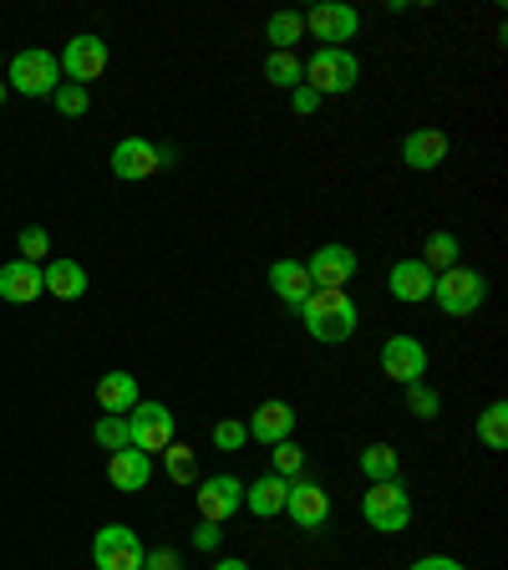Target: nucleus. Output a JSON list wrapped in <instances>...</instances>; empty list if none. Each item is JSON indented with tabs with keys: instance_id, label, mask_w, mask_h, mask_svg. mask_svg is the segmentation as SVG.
<instances>
[{
	"instance_id": "13",
	"label": "nucleus",
	"mask_w": 508,
	"mask_h": 570,
	"mask_svg": "<svg viewBox=\"0 0 508 570\" xmlns=\"http://www.w3.org/2000/svg\"><path fill=\"white\" fill-rule=\"evenodd\" d=\"M306 271H310L316 291H346V285L356 281V249L351 245H316Z\"/></svg>"
},
{
	"instance_id": "20",
	"label": "nucleus",
	"mask_w": 508,
	"mask_h": 570,
	"mask_svg": "<svg viewBox=\"0 0 508 570\" xmlns=\"http://www.w3.org/2000/svg\"><path fill=\"white\" fill-rule=\"evenodd\" d=\"M285 494H290V479L260 474L255 484H245V510L255 520H275V514H285Z\"/></svg>"
},
{
	"instance_id": "32",
	"label": "nucleus",
	"mask_w": 508,
	"mask_h": 570,
	"mask_svg": "<svg viewBox=\"0 0 508 570\" xmlns=\"http://www.w3.org/2000/svg\"><path fill=\"white\" fill-rule=\"evenodd\" d=\"M209 439H213V449H219V453H235V449H245V443H249V428L239 423V417H219Z\"/></svg>"
},
{
	"instance_id": "36",
	"label": "nucleus",
	"mask_w": 508,
	"mask_h": 570,
	"mask_svg": "<svg viewBox=\"0 0 508 570\" xmlns=\"http://www.w3.org/2000/svg\"><path fill=\"white\" fill-rule=\"evenodd\" d=\"M142 570H183V556H178V550H168V546H158V550H148V556H142Z\"/></svg>"
},
{
	"instance_id": "14",
	"label": "nucleus",
	"mask_w": 508,
	"mask_h": 570,
	"mask_svg": "<svg viewBox=\"0 0 508 570\" xmlns=\"http://www.w3.org/2000/svg\"><path fill=\"white\" fill-rule=\"evenodd\" d=\"M158 168H163V148L148 138H122L118 148H112V178H122V184H142V178H153Z\"/></svg>"
},
{
	"instance_id": "11",
	"label": "nucleus",
	"mask_w": 508,
	"mask_h": 570,
	"mask_svg": "<svg viewBox=\"0 0 508 570\" xmlns=\"http://www.w3.org/2000/svg\"><path fill=\"white\" fill-rule=\"evenodd\" d=\"M300 16H306V31H316V41H326V47H346L361 31V16L346 0H320V6H310Z\"/></svg>"
},
{
	"instance_id": "30",
	"label": "nucleus",
	"mask_w": 508,
	"mask_h": 570,
	"mask_svg": "<svg viewBox=\"0 0 508 570\" xmlns=\"http://www.w3.org/2000/svg\"><path fill=\"white\" fill-rule=\"evenodd\" d=\"M92 439H97V449H107V453L128 449V417L102 413V417H97V428H92Z\"/></svg>"
},
{
	"instance_id": "39",
	"label": "nucleus",
	"mask_w": 508,
	"mask_h": 570,
	"mask_svg": "<svg viewBox=\"0 0 508 570\" xmlns=\"http://www.w3.org/2000/svg\"><path fill=\"white\" fill-rule=\"evenodd\" d=\"M407 570H468L462 560H452V556H422V560H412Z\"/></svg>"
},
{
	"instance_id": "5",
	"label": "nucleus",
	"mask_w": 508,
	"mask_h": 570,
	"mask_svg": "<svg viewBox=\"0 0 508 570\" xmlns=\"http://www.w3.org/2000/svg\"><path fill=\"white\" fill-rule=\"evenodd\" d=\"M432 301H438L442 316L462 321V316H474V311L488 301V281L478 271H468V265H452V271L438 275V285H432Z\"/></svg>"
},
{
	"instance_id": "22",
	"label": "nucleus",
	"mask_w": 508,
	"mask_h": 570,
	"mask_svg": "<svg viewBox=\"0 0 508 570\" xmlns=\"http://www.w3.org/2000/svg\"><path fill=\"white\" fill-rule=\"evenodd\" d=\"M270 291L285 301V306H296L300 311V301L316 291L310 285V271H306V261H275L270 265Z\"/></svg>"
},
{
	"instance_id": "6",
	"label": "nucleus",
	"mask_w": 508,
	"mask_h": 570,
	"mask_svg": "<svg viewBox=\"0 0 508 570\" xmlns=\"http://www.w3.org/2000/svg\"><path fill=\"white\" fill-rule=\"evenodd\" d=\"M107 61H112V51H107L102 36H97V31H82V36H71L67 47H61L57 67H61V82L87 87V82H97V77L107 71Z\"/></svg>"
},
{
	"instance_id": "37",
	"label": "nucleus",
	"mask_w": 508,
	"mask_h": 570,
	"mask_svg": "<svg viewBox=\"0 0 508 570\" xmlns=\"http://www.w3.org/2000/svg\"><path fill=\"white\" fill-rule=\"evenodd\" d=\"M219 540H225V530H219V524H209V520L193 530V550H203V556H213V550H219Z\"/></svg>"
},
{
	"instance_id": "10",
	"label": "nucleus",
	"mask_w": 508,
	"mask_h": 570,
	"mask_svg": "<svg viewBox=\"0 0 508 570\" xmlns=\"http://www.w3.org/2000/svg\"><path fill=\"white\" fill-rule=\"evenodd\" d=\"M142 540L138 530H128V524H102L92 540V566L97 570H142Z\"/></svg>"
},
{
	"instance_id": "28",
	"label": "nucleus",
	"mask_w": 508,
	"mask_h": 570,
	"mask_svg": "<svg viewBox=\"0 0 508 570\" xmlns=\"http://www.w3.org/2000/svg\"><path fill=\"white\" fill-rule=\"evenodd\" d=\"M361 474H367V484H381V479H402L397 449H391V443H371V449H361Z\"/></svg>"
},
{
	"instance_id": "16",
	"label": "nucleus",
	"mask_w": 508,
	"mask_h": 570,
	"mask_svg": "<svg viewBox=\"0 0 508 570\" xmlns=\"http://www.w3.org/2000/svg\"><path fill=\"white\" fill-rule=\"evenodd\" d=\"M432 285H438V275L427 271L422 261H397L387 271V291H391V301H402V306H422V301H432Z\"/></svg>"
},
{
	"instance_id": "38",
	"label": "nucleus",
	"mask_w": 508,
	"mask_h": 570,
	"mask_svg": "<svg viewBox=\"0 0 508 570\" xmlns=\"http://www.w3.org/2000/svg\"><path fill=\"white\" fill-rule=\"evenodd\" d=\"M316 107H320V97L310 92L306 82H300L296 92H290V112H296V118H310V112H316Z\"/></svg>"
},
{
	"instance_id": "23",
	"label": "nucleus",
	"mask_w": 508,
	"mask_h": 570,
	"mask_svg": "<svg viewBox=\"0 0 508 570\" xmlns=\"http://www.w3.org/2000/svg\"><path fill=\"white\" fill-rule=\"evenodd\" d=\"M41 285L57 301H82L87 296V271L77 261H47L41 265Z\"/></svg>"
},
{
	"instance_id": "26",
	"label": "nucleus",
	"mask_w": 508,
	"mask_h": 570,
	"mask_svg": "<svg viewBox=\"0 0 508 570\" xmlns=\"http://www.w3.org/2000/svg\"><path fill=\"white\" fill-rule=\"evenodd\" d=\"M163 469H168V479H173V484L178 489H193V484H199V459H193V449H189V443H168V449H163Z\"/></svg>"
},
{
	"instance_id": "31",
	"label": "nucleus",
	"mask_w": 508,
	"mask_h": 570,
	"mask_svg": "<svg viewBox=\"0 0 508 570\" xmlns=\"http://www.w3.org/2000/svg\"><path fill=\"white\" fill-rule=\"evenodd\" d=\"M270 453H275V469H270V474H280V479H300V474H306V449H296L290 439L275 443Z\"/></svg>"
},
{
	"instance_id": "41",
	"label": "nucleus",
	"mask_w": 508,
	"mask_h": 570,
	"mask_svg": "<svg viewBox=\"0 0 508 570\" xmlns=\"http://www.w3.org/2000/svg\"><path fill=\"white\" fill-rule=\"evenodd\" d=\"M0 107H6V77H0Z\"/></svg>"
},
{
	"instance_id": "7",
	"label": "nucleus",
	"mask_w": 508,
	"mask_h": 570,
	"mask_svg": "<svg viewBox=\"0 0 508 570\" xmlns=\"http://www.w3.org/2000/svg\"><path fill=\"white\" fill-rule=\"evenodd\" d=\"M193 510L209 524H229L239 510H245V484L235 474H209L193 484Z\"/></svg>"
},
{
	"instance_id": "34",
	"label": "nucleus",
	"mask_w": 508,
	"mask_h": 570,
	"mask_svg": "<svg viewBox=\"0 0 508 570\" xmlns=\"http://www.w3.org/2000/svg\"><path fill=\"white\" fill-rule=\"evenodd\" d=\"M407 407H412V417H438L442 413V397H438V387H427V382H412L407 387Z\"/></svg>"
},
{
	"instance_id": "42",
	"label": "nucleus",
	"mask_w": 508,
	"mask_h": 570,
	"mask_svg": "<svg viewBox=\"0 0 508 570\" xmlns=\"http://www.w3.org/2000/svg\"><path fill=\"white\" fill-rule=\"evenodd\" d=\"M0 67H6V61H0Z\"/></svg>"
},
{
	"instance_id": "3",
	"label": "nucleus",
	"mask_w": 508,
	"mask_h": 570,
	"mask_svg": "<svg viewBox=\"0 0 508 570\" xmlns=\"http://www.w3.org/2000/svg\"><path fill=\"white\" fill-rule=\"evenodd\" d=\"M61 87V67H57V51H41V47H26L6 61V92H21V97H51Z\"/></svg>"
},
{
	"instance_id": "29",
	"label": "nucleus",
	"mask_w": 508,
	"mask_h": 570,
	"mask_svg": "<svg viewBox=\"0 0 508 570\" xmlns=\"http://www.w3.org/2000/svg\"><path fill=\"white\" fill-rule=\"evenodd\" d=\"M478 443L484 449H508V403L498 397V403H488L484 407V417H478Z\"/></svg>"
},
{
	"instance_id": "15",
	"label": "nucleus",
	"mask_w": 508,
	"mask_h": 570,
	"mask_svg": "<svg viewBox=\"0 0 508 570\" xmlns=\"http://www.w3.org/2000/svg\"><path fill=\"white\" fill-rule=\"evenodd\" d=\"M249 439L265 443V449H275V443H285L290 433H296V407L285 403V397H270V403H260L255 413H249Z\"/></svg>"
},
{
	"instance_id": "19",
	"label": "nucleus",
	"mask_w": 508,
	"mask_h": 570,
	"mask_svg": "<svg viewBox=\"0 0 508 570\" xmlns=\"http://www.w3.org/2000/svg\"><path fill=\"white\" fill-rule=\"evenodd\" d=\"M448 132L442 128H417V132H407V142H402V164L412 168V174H432V168L448 158Z\"/></svg>"
},
{
	"instance_id": "18",
	"label": "nucleus",
	"mask_w": 508,
	"mask_h": 570,
	"mask_svg": "<svg viewBox=\"0 0 508 570\" xmlns=\"http://www.w3.org/2000/svg\"><path fill=\"white\" fill-rule=\"evenodd\" d=\"M148 479H153V459L138 449H118L107 453V484L118 489V494H138V489H148Z\"/></svg>"
},
{
	"instance_id": "25",
	"label": "nucleus",
	"mask_w": 508,
	"mask_h": 570,
	"mask_svg": "<svg viewBox=\"0 0 508 570\" xmlns=\"http://www.w3.org/2000/svg\"><path fill=\"white\" fill-rule=\"evenodd\" d=\"M458 255H462V245H458V235H452V229H432V235H427L422 265H427V271H432V275L452 271V265H458Z\"/></svg>"
},
{
	"instance_id": "27",
	"label": "nucleus",
	"mask_w": 508,
	"mask_h": 570,
	"mask_svg": "<svg viewBox=\"0 0 508 570\" xmlns=\"http://www.w3.org/2000/svg\"><path fill=\"white\" fill-rule=\"evenodd\" d=\"M265 36H270V51H296V41L306 36V16L300 11H275L265 21Z\"/></svg>"
},
{
	"instance_id": "1",
	"label": "nucleus",
	"mask_w": 508,
	"mask_h": 570,
	"mask_svg": "<svg viewBox=\"0 0 508 570\" xmlns=\"http://www.w3.org/2000/svg\"><path fill=\"white\" fill-rule=\"evenodd\" d=\"M300 321L320 346H341L356 336V301L351 291H310L300 301Z\"/></svg>"
},
{
	"instance_id": "4",
	"label": "nucleus",
	"mask_w": 508,
	"mask_h": 570,
	"mask_svg": "<svg viewBox=\"0 0 508 570\" xmlns=\"http://www.w3.org/2000/svg\"><path fill=\"white\" fill-rule=\"evenodd\" d=\"M361 520H367L377 534L407 530V524H412V499H407L402 479H381V484H371L367 499H361Z\"/></svg>"
},
{
	"instance_id": "8",
	"label": "nucleus",
	"mask_w": 508,
	"mask_h": 570,
	"mask_svg": "<svg viewBox=\"0 0 508 570\" xmlns=\"http://www.w3.org/2000/svg\"><path fill=\"white\" fill-rule=\"evenodd\" d=\"M173 407H163V403H138L128 413V449H138V453H163L168 443H173Z\"/></svg>"
},
{
	"instance_id": "2",
	"label": "nucleus",
	"mask_w": 508,
	"mask_h": 570,
	"mask_svg": "<svg viewBox=\"0 0 508 570\" xmlns=\"http://www.w3.org/2000/svg\"><path fill=\"white\" fill-rule=\"evenodd\" d=\"M361 82V61H356L351 47H320L316 57L306 61V87L326 102V97H346Z\"/></svg>"
},
{
	"instance_id": "24",
	"label": "nucleus",
	"mask_w": 508,
	"mask_h": 570,
	"mask_svg": "<svg viewBox=\"0 0 508 570\" xmlns=\"http://www.w3.org/2000/svg\"><path fill=\"white\" fill-rule=\"evenodd\" d=\"M265 82H270L275 92H296V87L306 82V61H300L296 51H270V57H265Z\"/></svg>"
},
{
	"instance_id": "9",
	"label": "nucleus",
	"mask_w": 508,
	"mask_h": 570,
	"mask_svg": "<svg viewBox=\"0 0 508 570\" xmlns=\"http://www.w3.org/2000/svg\"><path fill=\"white\" fill-rule=\"evenodd\" d=\"M285 514H290V520H296V530H306V534L326 530V520H331V494H326V484H320V479H310V474L290 479Z\"/></svg>"
},
{
	"instance_id": "12",
	"label": "nucleus",
	"mask_w": 508,
	"mask_h": 570,
	"mask_svg": "<svg viewBox=\"0 0 508 570\" xmlns=\"http://www.w3.org/2000/svg\"><path fill=\"white\" fill-rule=\"evenodd\" d=\"M427 346L417 342V336H387L381 342V372H387L391 382H402V387H412V382L427 377Z\"/></svg>"
},
{
	"instance_id": "35",
	"label": "nucleus",
	"mask_w": 508,
	"mask_h": 570,
	"mask_svg": "<svg viewBox=\"0 0 508 570\" xmlns=\"http://www.w3.org/2000/svg\"><path fill=\"white\" fill-rule=\"evenodd\" d=\"M16 245H21V261H31V265H41V261L51 255V235H47L41 225H26Z\"/></svg>"
},
{
	"instance_id": "33",
	"label": "nucleus",
	"mask_w": 508,
	"mask_h": 570,
	"mask_svg": "<svg viewBox=\"0 0 508 570\" xmlns=\"http://www.w3.org/2000/svg\"><path fill=\"white\" fill-rule=\"evenodd\" d=\"M51 102H57V112H61V118H82L87 107H92V97H87V87H77V82H61L57 92H51Z\"/></svg>"
},
{
	"instance_id": "40",
	"label": "nucleus",
	"mask_w": 508,
	"mask_h": 570,
	"mask_svg": "<svg viewBox=\"0 0 508 570\" xmlns=\"http://www.w3.org/2000/svg\"><path fill=\"white\" fill-rule=\"evenodd\" d=\"M213 570H249V560H239V556H225V560H213Z\"/></svg>"
},
{
	"instance_id": "21",
	"label": "nucleus",
	"mask_w": 508,
	"mask_h": 570,
	"mask_svg": "<svg viewBox=\"0 0 508 570\" xmlns=\"http://www.w3.org/2000/svg\"><path fill=\"white\" fill-rule=\"evenodd\" d=\"M138 403L142 397H138V377H132V372H107V377L97 382V407H102V413L128 417Z\"/></svg>"
},
{
	"instance_id": "17",
	"label": "nucleus",
	"mask_w": 508,
	"mask_h": 570,
	"mask_svg": "<svg viewBox=\"0 0 508 570\" xmlns=\"http://www.w3.org/2000/svg\"><path fill=\"white\" fill-rule=\"evenodd\" d=\"M41 296H47L41 265H31V261L0 265V301H6V306H31V301H41Z\"/></svg>"
}]
</instances>
